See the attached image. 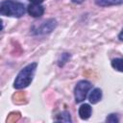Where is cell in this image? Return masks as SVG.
Here are the masks:
<instances>
[{"label": "cell", "instance_id": "1", "mask_svg": "<svg viewBox=\"0 0 123 123\" xmlns=\"http://www.w3.org/2000/svg\"><path fill=\"white\" fill-rule=\"evenodd\" d=\"M36 68H37L36 62L30 63V64L26 65L25 67H23L19 71V73L17 74V76L15 78V81L13 83L14 88L21 89V88L28 86L33 80V76H34V73L36 71Z\"/></svg>", "mask_w": 123, "mask_h": 123}, {"label": "cell", "instance_id": "2", "mask_svg": "<svg viewBox=\"0 0 123 123\" xmlns=\"http://www.w3.org/2000/svg\"><path fill=\"white\" fill-rule=\"evenodd\" d=\"M0 13L6 16L21 17L25 13V6L19 2L5 0L0 5Z\"/></svg>", "mask_w": 123, "mask_h": 123}, {"label": "cell", "instance_id": "3", "mask_svg": "<svg viewBox=\"0 0 123 123\" xmlns=\"http://www.w3.org/2000/svg\"><path fill=\"white\" fill-rule=\"evenodd\" d=\"M92 87V85L88 82V81H80L74 89V95H75V101L76 103H81L83 102L86 95L87 92L89 91V89Z\"/></svg>", "mask_w": 123, "mask_h": 123}, {"label": "cell", "instance_id": "4", "mask_svg": "<svg viewBox=\"0 0 123 123\" xmlns=\"http://www.w3.org/2000/svg\"><path fill=\"white\" fill-rule=\"evenodd\" d=\"M28 13L33 17H40L44 13V8L40 4H30L27 8Z\"/></svg>", "mask_w": 123, "mask_h": 123}, {"label": "cell", "instance_id": "5", "mask_svg": "<svg viewBox=\"0 0 123 123\" xmlns=\"http://www.w3.org/2000/svg\"><path fill=\"white\" fill-rule=\"evenodd\" d=\"M56 25H57V22L55 19H48L45 22H43L42 25L37 29V34H48L53 31Z\"/></svg>", "mask_w": 123, "mask_h": 123}, {"label": "cell", "instance_id": "6", "mask_svg": "<svg viewBox=\"0 0 123 123\" xmlns=\"http://www.w3.org/2000/svg\"><path fill=\"white\" fill-rule=\"evenodd\" d=\"M79 115L82 119H88L91 115V107L88 104H83L79 109Z\"/></svg>", "mask_w": 123, "mask_h": 123}, {"label": "cell", "instance_id": "7", "mask_svg": "<svg viewBox=\"0 0 123 123\" xmlns=\"http://www.w3.org/2000/svg\"><path fill=\"white\" fill-rule=\"evenodd\" d=\"M102 98V90L100 88H94L90 91L89 95H88V100L90 103L92 104H96L98 103Z\"/></svg>", "mask_w": 123, "mask_h": 123}, {"label": "cell", "instance_id": "8", "mask_svg": "<svg viewBox=\"0 0 123 123\" xmlns=\"http://www.w3.org/2000/svg\"><path fill=\"white\" fill-rule=\"evenodd\" d=\"M98 6L101 7H109L114 5H120L123 3V0H94Z\"/></svg>", "mask_w": 123, "mask_h": 123}, {"label": "cell", "instance_id": "9", "mask_svg": "<svg viewBox=\"0 0 123 123\" xmlns=\"http://www.w3.org/2000/svg\"><path fill=\"white\" fill-rule=\"evenodd\" d=\"M111 65L114 69H116L117 71L123 72V58H117V59H113L111 61Z\"/></svg>", "mask_w": 123, "mask_h": 123}, {"label": "cell", "instance_id": "10", "mask_svg": "<svg viewBox=\"0 0 123 123\" xmlns=\"http://www.w3.org/2000/svg\"><path fill=\"white\" fill-rule=\"evenodd\" d=\"M57 121L62 122H71V116L68 111H62V113L57 115Z\"/></svg>", "mask_w": 123, "mask_h": 123}, {"label": "cell", "instance_id": "11", "mask_svg": "<svg viewBox=\"0 0 123 123\" xmlns=\"http://www.w3.org/2000/svg\"><path fill=\"white\" fill-rule=\"evenodd\" d=\"M69 58H70V55H69L68 53H63V54H62V56H61L60 59H59V65H60V66H62V65L69 60Z\"/></svg>", "mask_w": 123, "mask_h": 123}, {"label": "cell", "instance_id": "12", "mask_svg": "<svg viewBox=\"0 0 123 123\" xmlns=\"http://www.w3.org/2000/svg\"><path fill=\"white\" fill-rule=\"evenodd\" d=\"M106 121H107V122H111V123H117V122H118V118H117L116 114L111 113V114H110V115L107 117Z\"/></svg>", "mask_w": 123, "mask_h": 123}, {"label": "cell", "instance_id": "13", "mask_svg": "<svg viewBox=\"0 0 123 123\" xmlns=\"http://www.w3.org/2000/svg\"><path fill=\"white\" fill-rule=\"evenodd\" d=\"M31 3H33V4H41L44 0H29Z\"/></svg>", "mask_w": 123, "mask_h": 123}, {"label": "cell", "instance_id": "14", "mask_svg": "<svg viewBox=\"0 0 123 123\" xmlns=\"http://www.w3.org/2000/svg\"><path fill=\"white\" fill-rule=\"evenodd\" d=\"M118 38H119L121 41H123V29H122V31L120 32V34L118 35Z\"/></svg>", "mask_w": 123, "mask_h": 123}, {"label": "cell", "instance_id": "15", "mask_svg": "<svg viewBox=\"0 0 123 123\" xmlns=\"http://www.w3.org/2000/svg\"><path fill=\"white\" fill-rule=\"evenodd\" d=\"M85 0H72V2L73 3H76V4H80V3H82V2H84Z\"/></svg>", "mask_w": 123, "mask_h": 123}]
</instances>
